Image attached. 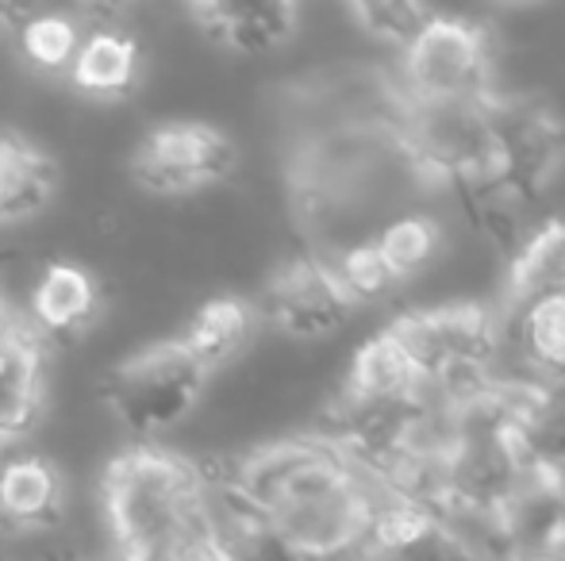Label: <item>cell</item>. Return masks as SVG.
Instances as JSON below:
<instances>
[{"instance_id":"6da1fadb","label":"cell","mask_w":565,"mask_h":561,"mask_svg":"<svg viewBox=\"0 0 565 561\" xmlns=\"http://www.w3.org/2000/svg\"><path fill=\"white\" fill-rule=\"evenodd\" d=\"M300 561H362L385 488L328 434H289L212 473Z\"/></svg>"},{"instance_id":"7a4b0ae2","label":"cell","mask_w":565,"mask_h":561,"mask_svg":"<svg viewBox=\"0 0 565 561\" xmlns=\"http://www.w3.org/2000/svg\"><path fill=\"white\" fill-rule=\"evenodd\" d=\"M100 511L119 561H224L212 477L173 450L139 442L108 462Z\"/></svg>"},{"instance_id":"3957f363","label":"cell","mask_w":565,"mask_h":561,"mask_svg":"<svg viewBox=\"0 0 565 561\" xmlns=\"http://www.w3.org/2000/svg\"><path fill=\"white\" fill-rule=\"evenodd\" d=\"M209 381L212 374L181 346V338H158L108 374L105 397L119 427L154 446V439L178 431L196 412Z\"/></svg>"},{"instance_id":"277c9868","label":"cell","mask_w":565,"mask_h":561,"mask_svg":"<svg viewBox=\"0 0 565 561\" xmlns=\"http://www.w3.org/2000/svg\"><path fill=\"white\" fill-rule=\"evenodd\" d=\"M401 100H461L497 93L489 31L458 12H439L419 28V35L401 51L396 69Z\"/></svg>"},{"instance_id":"5b68a950","label":"cell","mask_w":565,"mask_h":561,"mask_svg":"<svg viewBox=\"0 0 565 561\" xmlns=\"http://www.w3.org/2000/svg\"><path fill=\"white\" fill-rule=\"evenodd\" d=\"M238 165V150L224 131L201 120H170L150 128L131 150V177L142 193L181 201L224 185Z\"/></svg>"},{"instance_id":"8992f818","label":"cell","mask_w":565,"mask_h":561,"mask_svg":"<svg viewBox=\"0 0 565 561\" xmlns=\"http://www.w3.org/2000/svg\"><path fill=\"white\" fill-rule=\"evenodd\" d=\"M262 315L277 335L292 343H328L350 323L358 312L339 289L323 255H297L285 266H277L274 278L262 292Z\"/></svg>"},{"instance_id":"52a82bcc","label":"cell","mask_w":565,"mask_h":561,"mask_svg":"<svg viewBox=\"0 0 565 561\" xmlns=\"http://www.w3.org/2000/svg\"><path fill=\"white\" fill-rule=\"evenodd\" d=\"M419 377L412 354L393 335V327L373 331L370 338L354 346L347 369H342V385L335 392V404L342 408H370V412H388V408H412L419 397Z\"/></svg>"},{"instance_id":"ba28073f","label":"cell","mask_w":565,"mask_h":561,"mask_svg":"<svg viewBox=\"0 0 565 561\" xmlns=\"http://www.w3.org/2000/svg\"><path fill=\"white\" fill-rule=\"evenodd\" d=\"M66 524V477L43 454L0 457V531L8 539H39Z\"/></svg>"},{"instance_id":"9c48e42d","label":"cell","mask_w":565,"mask_h":561,"mask_svg":"<svg viewBox=\"0 0 565 561\" xmlns=\"http://www.w3.org/2000/svg\"><path fill=\"white\" fill-rule=\"evenodd\" d=\"M100 315V284L77 262H46L31 281L23 323L39 343H77Z\"/></svg>"},{"instance_id":"30bf717a","label":"cell","mask_w":565,"mask_h":561,"mask_svg":"<svg viewBox=\"0 0 565 561\" xmlns=\"http://www.w3.org/2000/svg\"><path fill=\"white\" fill-rule=\"evenodd\" d=\"M500 350H512L523 389L565 385V296H546L504 312Z\"/></svg>"},{"instance_id":"8fae6325","label":"cell","mask_w":565,"mask_h":561,"mask_svg":"<svg viewBox=\"0 0 565 561\" xmlns=\"http://www.w3.org/2000/svg\"><path fill=\"white\" fill-rule=\"evenodd\" d=\"M189 15L212 43L250 58L281 51L300 28V8L277 0H212V4H193Z\"/></svg>"},{"instance_id":"7c38bea8","label":"cell","mask_w":565,"mask_h":561,"mask_svg":"<svg viewBox=\"0 0 565 561\" xmlns=\"http://www.w3.org/2000/svg\"><path fill=\"white\" fill-rule=\"evenodd\" d=\"M142 74V46L131 31L116 23H85L82 46L70 62L66 82L77 93L97 100H119L139 85Z\"/></svg>"},{"instance_id":"4fadbf2b","label":"cell","mask_w":565,"mask_h":561,"mask_svg":"<svg viewBox=\"0 0 565 561\" xmlns=\"http://www.w3.org/2000/svg\"><path fill=\"white\" fill-rule=\"evenodd\" d=\"M43 343L28 331L0 338V457L35 427L43 412Z\"/></svg>"},{"instance_id":"5bb4252c","label":"cell","mask_w":565,"mask_h":561,"mask_svg":"<svg viewBox=\"0 0 565 561\" xmlns=\"http://www.w3.org/2000/svg\"><path fill=\"white\" fill-rule=\"evenodd\" d=\"M58 165L20 131H0V227H23L51 208Z\"/></svg>"},{"instance_id":"9a60e30c","label":"cell","mask_w":565,"mask_h":561,"mask_svg":"<svg viewBox=\"0 0 565 561\" xmlns=\"http://www.w3.org/2000/svg\"><path fill=\"white\" fill-rule=\"evenodd\" d=\"M546 296H565V216L531 227L504 270V312Z\"/></svg>"},{"instance_id":"2e32d148","label":"cell","mask_w":565,"mask_h":561,"mask_svg":"<svg viewBox=\"0 0 565 561\" xmlns=\"http://www.w3.org/2000/svg\"><path fill=\"white\" fill-rule=\"evenodd\" d=\"M254 327H258V312L238 296H212L189 315L185 331H181V346L209 369L212 377L235 358H243L254 343Z\"/></svg>"},{"instance_id":"e0dca14e","label":"cell","mask_w":565,"mask_h":561,"mask_svg":"<svg viewBox=\"0 0 565 561\" xmlns=\"http://www.w3.org/2000/svg\"><path fill=\"white\" fill-rule=\"evenodd\" d=\"M377 250L385 255L388 270L396 273V281L408 284L424 281L435 273V266L447 258V227L439 216L424 208H404L396 216H388L373 235Z\"/></svg>"},{"instance_id":"ac0fdd59","label":"cell","mask_w":565,"mask_h":561,"mask_svg":"<svg viewBox=\"0 0 565 561\" xmlns=\"http://www.w3.org/2000/svg\"><path fill=\"white\" fill-rule=\"evenodd\" d=\"M85 35V20L77 12H15V39L31 69L51 77H66Z\"/></svg>"},{"instance_id":"d6986e66","label":"cell","mask_w":565,"mask_h":561,"mask_svg":"<svg viewBox=\"0 0 565 561\" xmlns=\"http://www.w3.org/2000/svg\"><path fill=\"white\" fill-rule=\"evenodd\" d=\"M323 258H328L339 289L347 292V300L354 308L385 304V300H393L396 292L404 289V284L396 281V273L388 270L385 255H381L373 239H358V242H350V247L335 250V255H323Z\"/></svg>"},{"instance_id":"ffe728a7","label":"cell","mask_w":565,"mask_h":561,"mask_svg":"<svg viewBox=\"0 0 565 561\" xmlns=\"http://www.w3.org/2000/svg\"><path fill=\"white\" fill-rule=\"evenodd\" d=\"M520 442L531 465H565V385H539L520 404Z\"/></svg>"},{"instance_id":"44dd1931","label":"cell","mask_w":565,"mask_h":561,"mask_svg":"<svg viewBox=\"0 0 565 561\" xmlns=\"http://www.w3.org/2000/svg\"><path fill=\"white\" fill-rule=\"evenodd\" d=\"M431 12L435 8H427V4H396V0H381V4H354L350 8V20H354L370 39L393 46V51H404V46L419 35V28L431 20Z\"/></svg>"},{"instance_id":"7402d4cb","label":"cell","mask_w":565,"mask_h":561,"mask_svg":"<svg viewBox=\"0 0 565 561\" xmlns=\"http://www.w3.org/2000/svg\"><path fill=\"white\" fill-rule=\"evenodd\" d=\"M385 561H484V558L473 554L466 542L454 539L443 524H431L419 539H412L408 547L388 554Z\"/></svg>"},{"instance_id":"603a6c76","label":"cell","mask_w":565,"mask_h":561,"mask_svg":"<svg viewBox=\"0 0 565 561\" xmlns=\"http://www.w3.org/2000/svg\"><path fill=\"white\" fill-rule=\"evenodd\" d=\"M546 481H551L554 488V500H558V516H562V539H565V465H551V470H543Z\"/></svg>"},{"instance_id":"cb8c5ba5","label":"cell","mask_w":565,"mask_h":561,"mask_svg":"<svg viewBox=\"0 0 565 561\" xmlns=\"http://www.w3.org/2000/svg\"><path fill=\"white\" fill-rule=\"evenodd\" d=\"M20 327H23V315L15 312V308L4 300V292H0V338H8L12 331H20Z\"/></svg>"}]
</instances>
